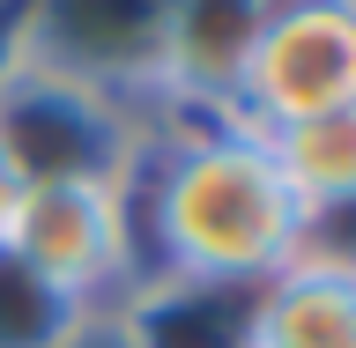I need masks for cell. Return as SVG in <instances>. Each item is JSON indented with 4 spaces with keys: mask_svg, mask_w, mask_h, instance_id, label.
Instances as JSON below:
<instances>
[{
    "mask_svg": "<svg viewBox=\"0 0 356 348\" xmlns=\"http://www.w3.org/2000/svg\"><path fill=\"white\" fill-rule=\"evenodd\" d=\"M15 185H22V178H15V163H8V149H0V215H8V200H15Z\"/></svg>",
    "mask_w": 356,
    "mask_h": 348,
    "instance_id": "obj_11",
    "label": "cell"
},
{
    "mask_svg": "<svg viewBox=\"0 0 356 348\" xmlns=\"http://www.w3.org/2000/svg\"><path fill=\"white\" fill-rule=\"evenodd\" d=\"M0 252L97 311L141 267V215L127 178H30L0 215Z\"/></svg>",
    "mask_w": 356,
    "mask_h": 348,
    "instance_id": "obj_2",
    "label": "cell"
},
{
    "mask_svg": "<svg viewBox=\"0 0 356 348\" xmlns=\"http://www.w3.org/2000/svg\"><path fill=\"white\" fill-rule=\"evenodd\" d=\"M97 311H82L74 297H60L52 282H38L22 260L0 252V348H67Z\"/></svg>",
    "mask_w": 356,
    "mask_h": 348,
    "instance_id": "obj_9",
    "label": "cell"
},
{
    "mask_svg": "<svg viewBox=\"0 0 356 348\" xmlns=\"http://www.w3.org/2000/svg\"><path fill=\"white\" fill-rule=\"evenodd\" d=\"M260 141H267V156H275V171L289 178V193L305 200L312 222L356 208V97L334 104V111H312L297 126H275V133H260Z\"/></svg>",
    "mask_w": 356,
    "mask_h": 348,
    "instance_id": "obj_8",
    "label": "cell"
},
{
    "mask_svg": "<svg viewBox=\"0 0 356 348\" xmlns=\"http://www.w3.org/2000/svg\"><path fill=\"white\" fill-rule=\"evenodd\" d=\"M67 348H134V341H127V326H104V319H89V326L74 333Z\"/></svg>",
    "mask_w": 356,
    "mask_h": 348,
    "instance_id": "obj_10",
    "label": "cell"
},
{
    "mask_svg": "<svg viewBox=\"0 0 356 348\" xmlns=\"http://www.w3.org/2000/svg\"><path fill=\"white\" fill-rule=\"evenodd\" d=\"M141 171H149V193L134 215H141L156 282L171 289L252 297L319 230L305 200L289 193V178L275 171L267 141L230 119L178 133L163 156H141Z\"/></svg>",
    "mask_w": 356,
    "mask_h": 348,
    "instance_id": "obj_1",
    "label": "cell"
},
{
    "mask_svg": "<svg viewBox=\"0 0 356 348\" xmlns=\"http://www.w3.org/2000/svg\"><path fill=\"white\" fill-rule=\"evenodd\" d=\"M8 22H15V0H0V30H8Z\"/></svg>",
    "mask_w": 356,
    "mask_h": 348,
    "instance_id": "obj_12",
    "label": "cell"
},
{
    "mask_svg": "<svg viewBox=\"0 0 356 348\" xmlns=\"http://www.w3.org/2000/svg\"><path fill=\"white\" fill-rule=\"evenodd\" d=\"M163 8L171 0H15V52L38 67H60L111 97H156L163 67Z\"/></svg>",
    "mask_w": 356,
    "mask_h": 348,
    "instance_id": "obj_5",
    "label": "cell"
},
{
    "mask_svg": "<svg viewBox=\"0 0 356 348\" xmlns=\"http://www.w3.org/2000/svg\"><path fill=\"white\" fill-rule=\"evenodd\" d=\"M349 8H356V0H349Z\"/></svg>",
    "mask_w": 356,
    "mask_h": 348,
    "instance_id": "obj_13",
    "label": "cell"
},
{
    "mask_svg": "<svg viewBox=\"0 0 356 348\" xmlns=\"http://www.w3.org/2000/svg\"><path fill=\"white\" fill-rule=\"evenodd\" d=\"M267 8H275V0H171V8H163L156 97H163V104H193V111H208V119H230Z\"/></svg>",
    "mask_w": 356,
    "mask_h": 348,
    "instance_id": "obj_6",
    "label": "cell"
},
{
    "mask_svg": "<svg viewBox=\"0 0 356 348\" xmlns=\"http://www.w3.org/2000/svg\"><path fill=\"white\" fill-rule=\"evenodd\" d=\"M245 348H356V252L312 238L245 297Z\"/></svg>",
    "mask_w": 356,
    "mask_h": 348,
    "instance_id": "obj_7",
    "label": "cell"
},
{
    "mask_svg": "<svg viewBox=\"0 0 356 348\" xmlns=\"http://www.w3.org/2000/svg\"><path fill=\"white\" fill-rule=\"evenodd\" d=\"M356 97V8L349 0H275L252 38L230 126L275 133Z\"/></svg>",
    "mask_w": 356,
    "mask_h": 348,
    "instance_id": "obj_4",
    "label": "cell"
},
{
    "mask_svg": "<svg viewBox=\"0 0 356 348\" xmlns=\"http://www.w3.org/2000/svg\"><path fill=\"white\" fill-rule=\"evenodd\" d=\"M0 149L15 178H127L149 156V126L127 97L89 89L60 67H38L8 44L0 60Z\"/></svg>",
    "mask_w": 356,
    "mask_h": 348,
    "instance_id": "obj_3",
    "label": "cell"
}]
</instances>
